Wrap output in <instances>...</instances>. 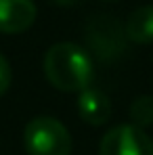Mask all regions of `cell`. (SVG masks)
Returning a JSON list of instances; mask_svg holds the SVG:
<instances>
[{
    "label": "cell",
    "instance_id": "10",
    "mask_svg": "<svg viewBox=\"0 0 153 155\" xmlns=\"http://www.w3.org/2000/svg\"><path fill=\"white\" fill-rule=\"evenodd\" d=\"M51 2L59 4V6H74V4H78V2H80V0H51Z\"/></svg>",
    "mask_w": 153,
    "mask_h": 155
},
{
    "label": "cell",
    "instance_id": "9",
    "mask_svg": "<svg viewBox=\"0 0 153 155\" xmlns=\"http://www.w3.org/2000/svg\"><path fill=\"white\" fill-rule=\"evenodd\" d=\"M11 80H13V71H11V65L8 61L4 59V54H0V97L8 90L11 86Z\"/></svg>",
    "mask_w": 153,
    "mask_h": 155
},
{
    "label": "cell",
    "instance_id": "7",
    "mask_svg": "<svg viewBox=\"0 0 153 155\" xmlns=\"http://www.w3.org/2000/svg\"><path fill=\"white\" fill-rule=\"evenodd\" d=\"M126 38L136 44H151L153 42V4L138 6L126 19Z\"/></svg>",
    "mask_w": 153,
    "mask_h": 155
},
{
    "label": "cell",
    "instance_id": "8",
    "mask_svg": "<svg viewBox=\"0 0 153 155\" xmlns=\"http://www.w3.org/2000/svg\"><path fill=\"white\" fill-rule=\"evenodd\" d=\"M130 117L134 122L136 128H147L153 124V97L149 94H141L136 97L130 105Z\"/></svg>",
    "mask_w": 153,
    "mask_h": 155
},
{
    "label": "cell",
    "instance_id": "4",
    "mask_svg": "<svg viewBox=\"0 0 153 155\" xmlns=\"http://www.w3.org/2000/svg\"><path fill=\"white\" fill-rule=\"evenodd\" d=\"M99 155H153V140L136 126H115L103 136Z\"/></svg>",
    "mask_w": 153,
    "mask_h": 155
},
{
    "label": "cell",
    "instance_id": "3",
    "mask_svg": "<svg viewBox=\"0 0 153 155\" xmlns=\"http://www.w3.org/2000/svg\"><path fill=\"white\" fill-rule=\"evenodd\" d=\"M84 38L92 54L101 61H115L128 48L124 25L111 15H95L88 19Z\"/></svg>",
    "mask_w": 153,
    "mask_h": 155
},
{
    "label": "cell",
    "instance_id": "5",
    "mask_svg": "<svg viewBox=\"0 0 153 155\" xmlns=\"http://www.w3.org/2000/svg\"><path fill=\"white\" fill-rule=\"evenodd\" d=\"M36 21L34 0H0V31L21 34Z\"/></svg>",
    "mask_w": 153,
    "mask_h": 155
},
{
    "label": "cell",
    "instance_id": "1",
    "mask_svg": "<svg viewBox=\"0 0 153 155\" xmlns=\"http://www.w3.org/2000/svg\"><path fill=\"white\" fill-rule=\"evenodd\" d=\"M44 76L57 90L82 92L90 86L92 61L90 54L74 42H57L44 54Z\"/></svg>",
    "mask_w": 153,
    "mask_h": 155
},
{
    "label": "cell",
    "instance_id": "6",
    "mask_svg": "<svg viewBox=\"0 0 153 155\" xmlns=\"http://www.w3.org/2000/svg\"><path fill=\"white\" fill-rule=\"evenodd\" d=\"M78 111H80V117L86 124L101 126V124H105L109 120L111 105H109V99L105 97V92H101L99 88L88 86L78 97Z\"/></svg>",
    "mask_w": 153,
    "mask_h": 155
},
{
    "label": "cell",
    "instance_id": "2",
    "mask_svg": "<svg viewBox=\"0 0 153 155\" xmlns=\"http://www.w3.org/2000/svg\"><path fill=\"white\" fill-rule=\"evenodd\" d=\"M27 155H69L72 136L59 120L51 115H38L29 120L23 132Z\"/></svg>",
    "mask_w": 153,
    "mask_h": 155
}]
</instances>
